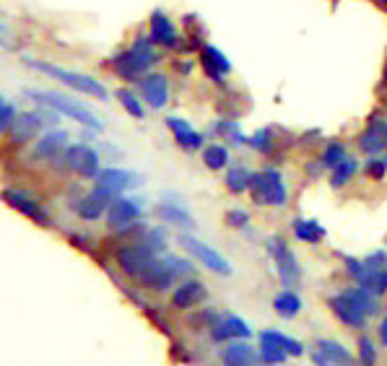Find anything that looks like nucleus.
Segmentation results:
<instances>
[{
	"label": "nucleus",
	"mask_w": 387,
	"mask_h": 366,
	"mask_svg": "<svg viewBox=\"0 0 387 366\" xmlns=\"http://www.w3.org/2000/svg\"><path fill=\"white\" fill-rule=\"evenodd\" d=\"M138 242H140V244H143V247L151 249L154 255H156V252H161V249L166 247V231L161 229V226H154V229H146V234H143V237H140Z\"/></svg>",
	"instance_id": "36"
},
{
	"label": "nucleus",
	"mask_w": 387,
	"mask_h": 366,
	"mask_svg": "<svg viewBox=\"0 0 387 366\" xmlns=\"http://www.w3.org/2000/svg\"><path fill=\"white\" fill-rule=\"evenodd\" d=\"M211 338L216 343H224V340H249L252 338V330H249V325L242 317L229 314V317H224V320H219L213 325Z\"/></svg>",
	"instance_id": "15"
},
{
	"label": "nucleus",
	"mask_w": 387,
	"mask_h": 366,
	"mask_svg": "<svg viewBox=\"0 0 387 366\" xmlns=\"http://www.w3.org/2000/svg\"><path fill=\"white\" fill-rule=\"evenodd\" d=\"M200 63H203V71L208 78H213V81H224V75L231 71V63L229 57L224 55L219 47L213 45H205L203 50H200Z\"/></svg>",
	"instance_id": "22"
},
{
	"label": "nucleus",
	"mask_w": 387,
	"mask_h": 366,
	"mask_svg": "<svg viewBox=\"0 0 387 366\" xmlns=\"http://www.w3.org/2000/svg\"><path fill=\"white\" fill-rule=\"evenodd\" d=\"M268 252H270L273 263H276V270H278L281 284H284L286 288H294V286H299V281H302V265H299L296 255L291 252V247L286 244L284 239L281 237L268 239Z\"/></svg>",
	"instance_id": "6"
},
{
	"label": "nucleus",
	"mask_w": 387,
	"mask_h": 366,
	"mask_svg": "<svg viewBox=\"0 0 387 366\" xmlns=\"http://www.w3.org/2000/svg\"><path fill=\"white\" fill-rule=\"evenodd\" d=\"M255 351L252 346H247V340H234L231 346H226L221 351V361L229 366H247V364H255Z\"/></svg>",
	"instance_id": "26"
},
{
	"label": "nucleus",
	"mask_w": 387,
	"mask_h": 366,
	"mask_svg": "<svg viewBox=\"0 0 387 366\" xmlns=\"http://www.w3.org/2000/svg\"><path fill=\"white\" fill-rule=\"evenodd\" d=\"M115 198H117V193H115V190L104 187V184H96V187H94L92 193L86 195V198H81V200L75 203L73 208H75V213H78L83 221H96L104 211H107V208H110Z\"/></svg>",
	"instance_id": "10"
},
{
	"label": "nucleus",
	"mask_w": 387,
	"mask_h": 366,
	"mask_svg": "<svg viewBox=\"0 0 387 366\" xmlns=\"http://www.w3.org/2000/svg\"><path fill=\"white\" fill-rule=\"evenodd\" d=\"M203 164L213 172H221L229 166V148L221 146V143H213V146L203 148Z\"/></svg>",
	"instance_id": "32"
},
{
	"label": "nucleus",
	"mask_w": 387,
	"mask_h": 366,
	"mask_svg": "<svg viewBox=\"0 0 387 366\" xmlns=\"http://www.w3.org/2000/svg\"><path fill=\"white\" fill-rule=\"evenodd\" d=\"M359 361L364 364H374L377 361V348L369 338H359Z\"/></svg>",
	"instance_id": "43"
},
{
	"label": "nucleus",
	"mask_w": 387,
	"mask_h": 366,
	"mask_svg": "<svg viewBox=\"0 0 387 366\" xmlns=\"http://www.w3.org/2000/svg\"><path fill=\"white\" fill-rule=\"evenodd\" d=\"M151 39H154L156 45H161V47H169V50L180 47V42H177L175 24L166 19L161 10H156V13L151 16Z\"/></svg>",
	"instance_id": "24"
},
{
	"label": "nucleus",
	"mask_w": 387,
	"mask_h": 366,
	"mask_svg": "<svg viewBox=\"0 0 387 366\" xmlns=\"http://www.w3.org/2000/svg\"><path fill=\"white\" fill-rule=\"evenodd\" d=\"M140 182V177L136 172H128V169H99L96 174V184H104V187H110L115 193L120 195L122 190H128V187H136Z\"/></svg>",
	"instance_id": "23"
},
{
	"label": "nucleus",
	"mask_w": 387,
	"mask_h": 366,
	"mask_svg": "<svg viewBox=\"0 0 387 366\" xmlns=\"http://www.w3.org/2000/svg\"><path fill=\"white\" fill-rule=\"evenodd\" d=\"M156 216L172 226H180V229H195V221L193 216L184 211L180 203H159L156 205Z\"/></svg>",
	"instance_id": "25"
},
{
	"label": "nucleus",
	"mask_w": 387,
	"mask_h": 366,
	"mask_svg": "<svg viewBox=\"0 0 387 366\" xmlns=\"http://www.w3.org/2000/svg\"><path fill=\"white\" fill-rule=\"evenodd\" d=\"M13 119H16V110H13L8 101L0 96V133H3V130H10Z\"/></svg>",
	"instance_id": "44"
},
{
	"label": "nucleus",
	"mask_w": 387,
	"mask_h": 366,
	"mask_svg": "<svg viewBox=\"0 0 387 366\" xmlns=\"http://www.w3.org/2000/svg\"><path fill=\"white\" fill-rule=\"evenodd\" d=\"M42 117H45V115H39V112L16 115L13 125H10V138H13V143H29L31 138H37L42 125H45V119Z\"/></svg>",
	"instance_id": "17"
},
{
	"label": "nucleus",
	"mask_w": 387,
	"mask_h": 366,
	"mask_svg": "<svg viewBox=\"0 0 387 366\" xmlns=\"http://www.w3.org/2000/svg\"><path fill=\"white\" fill-rule=\"evenodd\" d=\"M273 309H276V314H281L284 320H291V317H296L299 309H302V299H299V293L284 288L281 293H276V299H273Z\"/></svg>",
	"instance_id": "29"
},
{
	"label": "nucleus",
	"mask_w": 387,
	"mask_h": 366,
	"mask_svg": "<svg viewBox=\"0 0 387 366\" xmlns=\"http://www.w3.org/2000/svg\"><path fill=\"white\" fill-rule=\"evenodd\" d=\"M65 148H68V133L52 130V133H45L37 140L34 156H37L39 161H55V159H60L65 154Z\"/></svg>",
	"instance_id": "19"
},
{
	"label": "nucleus",
	"mask_w": 387,
	"mask_h": 366,
	"mask_svg": "<svg viewBox=\"0 0 387 366\" xmlns=\"http://www.w3.org/2000/svg\"><path fill=\"white\" fill-rule=\"evenodd\" d=\"M367 177L369 180H374V182L385 180L387 177V159H369L367 161Z\"/></svg>",
	"instance_id": "41"
},
{
	"label": "nucleus",
	"mask_w": 387,
	"mask_h": 366,
	"mask_svg": "<svg viewBox=\"0 0 387 366\" xmlns=\"http://www.w3.org/2000/svg\"><path fill=\"white\" fill-rule=\"evenodd\" d=\"M260 340H263V343H276L278 348H284L289 356H302V353H305V348H302L299 340L291 338V335H286V332H278V330H263V332H260Z\"/></svg>",
	"instance_id": "28"
},
{
	"label": "nucleus",
	"mask_w": 387,
	"mask_h": 366,
	"mask_svg": "<svg viewBox=\"0 0 387 366\" xmlns=\"http://www.w3.org/2000/svg\"><path fill=\"white\" fill-rule=\"evenodd\" d=\"M346 270H349V275L356 284L369 288V291H374L377 296L387 293V252L385 249L372 252L367 260L346 257Z\"/></svg>",
	"instance_id": "2"
},
{
	"label": "nucleus",
	"mask_w": 387,
	"mask_h": 366,
	"mask_svg": "<svg viewBox=\"0 0 387 366\" xmlns=\"http://www.w3.org/2000/svg\"><path fill=\"white\" fill-rule=\"evenodd\" d=\"M252 200L258 205H270V208H284L289 203V193H286V184H284V174L268 166L263 172L252 174Z\"/></svg>",
	"instance_id": "4"
},
{
	"label": "nucleus",
	"mask_w": 387,
	"mask_h": 366,
	"mask_svg": "<svg viewBox=\"0 0 387 366\" xmlns=\"http://www.w3.org/2000/svg\"><path fill=\"white\" fill-rule=\"evenodd\" d=\"M180 244H182L190 255L198 260V263H203L208 270H213V273L219 275H231L234 270H231V263L226 260V257L221 255V252H216L213 247H208L205 242H200V239L190 237V234H182L180 237Z\"/></svg>",
	"instance_id": "7"
},
{
	"label": "nucleus",
	"mask_w": 387,
	"mask_h": 366,
	"mask_svg": "<svg viewBox=\"0 0 387 366\" xmlns=\"http://www.w3.org/2000/svg\"><path fill=\"white\" fill-rule=\"evenodd\" d=\"M166 263L172 265V270H175L177 275H190L195 270L193 263L190 260H182V257H175V255H169L166 257Z\"/></svg>",
	"instance_id": "45"
},
{
	"label": "nucleus",
	"mask_w": 387,
	"mask_h": 366,
	"mask_svg": "<svg viewBox=\"0 0 387 366\" xmlns=\"http://www.w3.org/2000/svg\"><path fill=\"white\" fill-rule=\"evenodd\" d=\"M249 146L255 148V151H260V154H270L273 151V146H276V138H273V130H258L255 136L249 138Z\"/></svg>",
	"instance_id": "39"
},
{
	"label": "nucleus",
	"mask_w": 387,
	"mask_h": 366,
	"mask_svg": "<svg viewBox=\"0 0 387 366\" xmlns=\"http://www.w3.org/2000/svg\"><path fill=\"white\" fill-rule=\"evenodd\" d=\"M346 293H349L353 302L359 304L361 312H364L367 317H377L379 314V296L374 291H369V288H364V286H356V288H349Z\"/></svg>",
	"instance_id": "30"
},
{
	"label": "nucleus",
	"mask_w": 387,
	"mask_h": 366,
	"mask_svg": "<svg viewBox=\"0 0 387 366\" xmlns=\"http://www.w3.org/2000/svg\"><path fill=\"white\" fill-rule=\"evenodd\" d=\"M3 200L8 203L10 208H16L19 213H24V216H29V219L34 221V224H39V226H50L52 221H50V216H47V211H42L39 208L37 200H31L29 195H24L21 190H3Z\"/></svg>",
	"instance_id": "14"
},
{
	"label": "nucleus",
	"mask_w": 387,
	"mask_h": 366,
	"mask_svg": "<svg viewBox=\"0 0 387 366\" xmlns=\"http://www.w3.org/2000/svg\"><path fill=\"white\" fill-rule=\"evenodd\" d=\"M136 281H140V286H146V288H151V291H166V288H172V284L177 281V273L172 270V265L164 260H151L146 265V270L136 278Z\"/></svg>",
	"instance_id": "12"
},
{
	"label": "nucleus",
	"mask_w": 387,
	"mask_h": 366,
	"mask_svg": "<svg viewBox=\"0 0 387 366\" xmlns=\"http://www.w3.org/2000/svg\"><path fill=\"white\" fill-rule=\"evenodd\" d=\"M154 260V252L148 247H143V244H128V247H120L117 249V265H120V270L125 275H130V278H138L143 270H146V265Z\"/></svg>",
	"instance_id": "13"
},
{
	"label": "nucleus",
	"mask_w": 387,
	"mask_h": 366,
	"mask_svg": "<svg viewBox=\"0 0 387 366\" xmlns=\"http://www.w3.org/2000/svg\"><path fill=\"white\" fill-rule=\"evenodd\" d=\"M226 190L234 195H242L249 190V184H252V172L244 169V166H231L229 172H226Z\"/></svg>",
	"instance_id": "31"
},
{
	"label": "nucleus",
	"mask_w": 387,
	"mask_h": 366,
	"mask_svg": "<svg viewBox=\"0 0 387 366\" xmlns=\"http://www.w3.org/2000/svg\"><path fill=\"white\" fill-rule=\"evenodd\" d=\"M0 31H3V24H0Z\"/></svg>",
	"instance_id": "48"
},
{
	"label": "nucleus",
	"mask_w": 387,
	"mask_h": 366,
	"mask_svg": "<svg viewBox=\"0 0 387 366\" xmlns=\"http://www.w3.org/2000/svg\"><path fill=\"white\" fill-rule=\"evenodd\" d=\"M291 229H294V237L299 239V242H307V244H320L325 239V234H328L325 226H320V224L312 219H294Z\"/></svg>",
	"instance_id": "27"
},
{
	"label": "nucleus",
	"mask_w": 387,
	"mask_h": 366,
	"mask_svg": "<svg viewBox=\"0 0 387 366\" xmlns=\"http://www.w3.org/2000/svg\"><path fill=\"white\" fill-rule=\"evenodd\" d=\"M328 304H330V312L343 322V325H349V328H353V330L367 328L369 317L364 314V312H361L359 304L353 302V299H351L346 291H343V293H333L330 299H328Z\"/></svg>",
	"instance_id": "11"
},
{
	"label": "nucleus",
	"mask_w": 387,
	"mask_h": 366,
	"mask_svg": "<svg viewBox=\"0 0 387 366\" xmlns=\"http://www.w3.org/2000/svg\"><path fill=\"white\" fill-rule=\"evenodd\" d=\"M226 224H229L231 229H247L249 213L244 211V208H231V211L226 213Z\"/></svg>",
	"instance_id": "42"
},
{
	"label": "nucleus",
	"mask_w": 387,
	"mask_h": 366,
	"mask_svg": "<svg viewBox=\"0 0 387 366\" xmlns=\"http://www.w3.org/2000/svg\"><path fill=\"white\" fill-rule=\"evenodd\" d=\"M154 45H156V42L151 37H138L133 42L130 50H125V52L112 57V68H115L117 75L125 78V81H140L143 73L159 60Z\"/></svg>",
	"instance_id": "1"
},
{
	"label": "nucleus",
	"mask_w": 387,
	"mask_h": 366,
	"mask_svg": "<svg viewBox=\"0 0 387 366\" xmlns=\"http://www.w3.org/2000/svg\"><path fill=\"white\" fill-rule=\"evenodd\" d=\"M140 203L136 200V198H115L112 200V205L107 208V226H110L112 231H120V234H125L128 229H133L136 224L140 221Z\"/></svg>",
	"instance_id": "8"
},
{
	"label": "nucleus",
	"mask_w": 387,
	"mask_h": 366,
	"mask_svg": "<svg viewBox=\"0 0 387 366\" xmlns=\"http://www.w3.org/2000/svg\"><path fill=\"white\" fill-rule=\"evenodd\" d=\"M379 343L387 348V317L382 320V325H379Z\"/></svg>",
	"instance_id": "46"
},
{
	"label": "nucleus",
	"mask_w": 387,
	"mask_h": 366,
	"mask_svg": "<svg viewBox=\"0 0 387 366\" xmlns=\"http://www.w3.org/2000/svg\"><path fill=\"white\" fill-rule=\"evenodd\" d=\"M346 146L343 143H338V140H333V143H328L323 151V156H320V164L325 166V169H333V166H338L346 159Z\"/></svg>",
	"instance_id": "35"
},
{
	"label": "nucleus",
	"mask_w": 387,
	"mask_h": 366,
	"mask_svg": "<svg viewBox=\"0 0 387 366\" xmlns=\"http://www.w3.org/2000/svg\"><path fill=\"white\" fill-rule=\"evenodd\" d=\"M117 99H120V104L125 107V112H128L130 117H136V119H143V104H140V99L136 96L133 92H128V89H120L117 92Z\"/></svg>",
	"instance_id": "37"
},
{
	"label": "nucleus",
	"mask_w": 387,
	"mask_h": 366,
	"mask_svg": "<svg viewBox=\"0 0 387 366\" xmlns=\"http://www.w3.org/2000/svg\"><path fill=\"white\" fill-rule=\"evenodd\" d=\"M140 92H143V99L148 101V107L161 110L169 99V81L161 73H148L146 78H140Z\"/></svg>",
	"instance_id": "18"
},
{
	"label": "nucleus",
	"mask_w": 387,
	"mask_h": 366,
	"mask_svg": "<svg viewBox=\"0 0 387 366\" xmlns=\"http://www.w3.org/2000/svg\"><path fill=\"white\" fill-rule=\"evenodd\" d=\"M385 81H387V68H385Z\"/></svg>",
	"instance_id": "47"
},
{
	"label": "nucleus",
	"mask_w": 387,
	"mask_h": 366,
	"mask_svg": "<svg viewBox=\"0 0 387 366\" xmlns=\"http://www.w3.org/2000/svg\"><path fill=\"white\" fill-rule=\"evenodd\" d=\"M219 320H221V317H219V312L216 309H203V312H198V314L190 317V325H193L195 330L198 328H213Z\"/></svg>",
	"instance_id": "40"
},
{
	"label": "nucleus",
	"mask_w": 387,
	"mask_h": 366,
	"mask_svg": "<svg viewBox=\"0 0 387 366\" xmlns=\"http://www.w3.org/2000/svg\"><path fill=\"white\" fill-rule=\"evenodd\" d=\"M359 148L369 156H377L387 148V119L372 117L369 128L359 136Z\"/></svg>",
	"instance_id": "16"
},
{
	"label": "nucleus",
	"mask_w": 387,
	"mask_h": 366,
	"mask_svg": "<svg viewBox=\"0 0 387 366\" xmlns=\"http://www.w3.org/2000/svg\"><path fill=\"white\" fill-rule=\"evenodd\" d=\"M317 348H320L325 356H328V361H330V364H351V361H353V358H351V353L346 351V346H341L338 340L320 338V340H317Z\"/></svg>",
	"instance_id": "34"
},
{
	"label": "nucleus",
	"mask_w": 387,
	"mask_h": 366,
	"mask_svg": "<svg viewBox=\"0 0 387 366\" xmlns=\"http://www.w3.org/2000/svg\"><path fill=\"white\" fill-rule=\"evenodd\" d=\"M27 65L37 68V71H42V73L50 75V78H55V81L65 83V86H71V89H75L78 94H86V96H94V99H107L104 83H99L96 78H92V75L73 73V71H65L60 65L42 63V60H27Z\"/></svg>",
	"instance_id": "5"
},
{
	"label": "nucleus",
	"mask_w": 387,
	"mask_h": 366,
	"mask_svg": "<svg viewBox=\"0 0 387 366\" xmlns=\"http://www.w3.org/2000/svg\"><path fill=\"white\" fill-rule=\"evenodd\" d=\"M63 159H65V166L73 169L75 174H81L86 180H96V174H99V154L94 148L86 146V143L68 146Z\"/></svg>",
	"instance_id": "9"
},
{
	"label": "nucleus",
	"mask_w": 387,
	"mask_h": 366,
	"mask_svg": "<svg viewBox=\"0 0 387 366\" xmlns=\"http://www.w3.org/2000/svg\"><path fill=\"white\" fill-rule=\"evenodd\" d=\"M205 296H208L205 286L200 284V281H195V278H187V281L180 284V288L172 293V304H175L177 309H193V307L205 302Z\"/></svg>",
	"instance_id": "20"
},
{
	"label": "nucleus",
	"mask_w": 387,
	"mask_h": 366,
	"mask_svg": "<svg viewBox=\"0 0 387 366\" xmlns=\"http://www.w3.org/2000/svg\"><path fill=\"white\" fill-rule=\"evenodd\" d=\"M166 128L175 133V140L177 146L184 148V151H198L203 146V136L187 122V119H180V117H166Z\"/></svg>",
	"instance_id": "21"
},
{
	"label": "nucleus",
	"mask_w": 387,
	"mask_h": 366,
	"mask_svg": "<svg viewBox=\"0 0 387 366\" xmlns=\"http://www.w3.org/2000/svg\"><path fill=\"white\" fill-rule=\"evenodd\" d=\"M356 169H359V161L356 159H351V156H346L341 164L333 166V177H330V184L338 190V187H343V184H349L351 180H353V174H356Z\"/></svg>",
	"instance_id": "33"
},
{
	"label": "nucleus",
	"mask_w": 387,
	"mask_h": 366,
	"mask_svg": "<svg viewBox=\"0 0 387 366\" xmlns=\"http://www.w3.org/2000/svg\"><path fill=\"white\" fill-rule=\"evenodd\" d=\"M27 96L39 101L42 107L55 110L57 115H65V117L81 122V125H86V128L102 130V122L94 117V112L89 110L86 104H81L78 99H73V96H65V94H55V92H27Z\"/></svg>",
	"instance_id": "3"
},
{
	"label": "nucleus",
	"mask_w": 387,
	"mask_h": 366,
	"mask_svg": "<svg viewBox=\"0 0 387 366\" xmlns=\"http://www.w3.org/2000/svg\"><path fill=\"white\" fill-rule=\"evenodd\" d=\"M289 353H286L284 348H278L276 343H263L260 340V361L263 364H284Z\"/></svg>",
	"instance_id": "38"
},
{
	"label": "nucleus",
	"mask_w": 387,
	"mask_h": 366,
	"mask_svg": "<svg viewBox=\"0 0 387 366\" xmlns=\"http://www.w3.org/2000/svg\"><path fill=\"white\" fill-rule=\"evenodd\" d=\"M385 3H387V0H385Z\"/></svg>",
	"instance_id": "49"
}]
</instances>
